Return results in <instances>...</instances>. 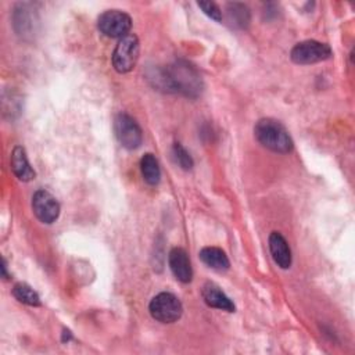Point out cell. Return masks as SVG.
Masks as SVG:
<instances>
[{
    "mask_svg": "<svg viewBox=\"0 0 355 355\" xmlns=\"http://www.w3.org/2000/svg\"><path fill=\"white\" fill-rule=\"evenodd\" d=\"M148 79L158 90L168 93H181L196 99L203 92L200 73L188 61L178 60L166 68H155L148 74Z\"/></svg>",
    "mask_w": 355,
    "mask_h": 355,
    "instance_id": "6da1fadb",
    "label": "cell"
},
{
    "mask_svg": "<svg viewBox=\"0 0 355 355\" xmlns=\"http://www.w3.org/2000/svg\"><path fill=\"white\" fill-rule=\"evenodd\" d=\"M257 140L267 148L275 153H290L293 150V140L286 128L276 119L262 118L254 128Z\"/></svg>",
    "mask_w": 355,
    "mask_h": 355,
    "instance_id": "7a4b0ae2",
    "label": "cell"
},
{
    "mask_svg": "<svg viewBox=\"0 0 355 355\" xmlns=\"http://www.w3.org/2000/svg\"><path fill=\"white\" fill-rule=\"evenodd\" d=\"M150 315L161 323H173L182 316L184 307L176 296L172 293L157 294L148 305Z\"/></svg>",
    "mask_w": 355,
    "mask_h": 355,
    "instance_id": "3957f363",
    "label": "cell"
},
{
    "mask_svg": "<svg viewBox=\"0 0 355 355\" xmlns=\"http://www.w3.org/2000/svg\"><path fill=\"white\" fill-rule=\"evenodd\" d=\"M139 59V39L136 35H126L119 39L113 53V66L117 73L126 74L133 70Z\"/></svg>",
    "mask_w": 355,
    "mask_h": 355,
    "instance_id": "277c9868",
    "label": "cell"
},
{
    "mask_svg": "<svg viewBox=\"0 0 355 355\" xmlns=\"http://www.w3.org/2000/svg\"><path fill=\"white\" fill-rule=\"evenodd\" d=\"M114 131L118 142L128 150L140 147L143 142V133L137 122L128 114L121 113L114 119Z\"/></svg>",
    "mask_w": 355,
    "mask_h": 355,
    "instance_id": "5b68a950",
    "label": "cell"
},
{
    "mask_svg": "<svg viewBox=\"0 0 355 355\" xmlns=\"http://www.w3.org/2000/svg\"><path fill=\"white\" fill-rule=\"evenodd\" d=\"M290 57L296 64H301V66L315 64L330 59L332 49L327 45L316 41H304L301 44H297L293 48Z\"/></svg>",
    "mask_w": 355,
    "mask_h": 355,
    "instance_id": "8992f818",
    "label": "cell"
},
{
    "mask_svg": "<svg viewBox=\"0 0 355 355\" xmlns=\"http://www.w3.org/2000/svg\"><path fill=\"white\" fill-rule=\"evenodd\" d=\"M97 27L102 34L108 38H124L129 35L132 27L131 17L121 10H107L104 12L99 20Z\"/></svg>",
    "mask_w": 355,
    "mask_h": 355,
    "instance_id": "52a82bcc",
    "label": "cell"
},
{
    "mask_svg": "<svg viewBox=\"0 0 355 355\" xmlns=\"http://www.w3.org/2000/svg\"><path fill=\"white\" fill-rule=\"evenodd\" d=\"M32 210L44 224H53L60 215L59 202L46 191H38L32 198Z\"/></svg>",
    "mask_w": 355,
    "mask_h": 355,
    "instance_id": "ba28073f",
    "label": "cell"
},
{
    "mask_svg": "<svg viewBox=\"0 0 355 355\" xmlns=\"http://www.w3.org/2000/svg\"><path fill=\"white\" fill-rule=\"evenodd\" d=\"M168 261H169V268L178 280L182 283L192 282L193 269H192L189 256L184 249H181V247L172 249L169 253Z\"/></svg>",
    "mask_w": 355,
    "mask_h": 355,
    "instance_id": "9c48e42d",
    "label": "cell"
},
{
    "mask_svg": "<svg viewBox=\"0 0 355 355\" xmlns=\"http://www.w3.org/2000/svg\"><path fill=\"white\" fill-rule=\"evenodd\" d=\"M269 250L274 261L282 269H289L291 265V251L286 239L279 232H272L269 236Z\"/></svg>",
    "mask_w": 355,
    "mask_h": 355,
    "instance_id": "30bf717a",
    "label": "cell"
},
{
    "mask_svg": "<svg viewBox=\"0 0 355 355\" xmlns=\"http://www.w3.org/2000/svg\"><path fill=\"white\" fill-rule=\"evenodd\" d=\"M10 162H12V169H13L15 175L19 178L20 181L30 182V181L35 180L37 173L32 169V166L27 158V153H26L24 147H21V146L15 147Z\"/></svg>",
    "mask_w": 355,
    "mask_h": 355,
    "instance_id": "8fae6325",
    "label": "cell"
},
{
    "mask_svg": "<svg viewBox=\"0 0 355 355\" xmlns=\"http://www.w3.org/2000/svg\"><path fill=\"white\" fill-rule=\"evenodd\" d=\"M203 298L209 307L222 309L227 312H235V304L232 303V300L214 283L204 285Z\"/></svg>",
    "mask_w": 355,
    "mask_h": 355,
    "instance_id": "7c38bea8",
    "label": "cell"
},
{
    "mask_svg": "<svg viewBox=\"0 0 355 355\" xmlns=\"http://www.w3.org/2000/svg\"><path fill=\"white\" fill-rule=\"evenodd\" d=\"M200 258L207 267H210L215 271H220V272H225L231 267V262H229L225 251H222L218 247H204L200 251Z\"/></svg>",
    "mask_w": 355,
    "mask_h": 355,
    "instance_id": "4fadbf2b",
    "label": "cell"
},
{
    "mask_svg": "<svg viewBox=\"0 0 355 355\" xmlns=\"http://www.w3.org/2000/svg\"><path fill=\"white\" fill-rule=\"evenodd\" d=\"M140 169H142V175L144 178V181L151 185V186H155L160 184L161 181V169H160V165H158V161L157 158L147 153L142 157L140 160Z\"/></svg>",
    "mask_w": 355,
    "mask_h": 355,
    "instance_id": "5bb4252c",
    "label": "cell"
},
{
    "mask_svg": "<svg viewBox=\"0 0 355 355\" xmlns=\"http://www.w3.org/2000/svg\"><path fill=\"white\" fill-rule=\"evenodd\" d=\"M228 20L236 28H246L250 23V12L243 3H229L227 8Z\"/></svg>",
    "mask_w": 355,
    "mask_h": 355,
    "instance_id": "9a60e30c",
    "label": "cell"
},
{
    "mask_svg": "<svg viewBox=\"0 0 355 355\" xmlns=\"http://www.w3.org/2000/svg\"><path fill=\"white\" fill-rule=\"evenodd\" d=\"M13 296L23 304H27L31 307L41 305V297L38 296V293L26 283H17L13 289Z\"/></svg>",
    "mask_w": 355,
    "mask_h": 355,
    "instance_id": "2e32d148",
    "label": "cell"
},
{
    "mask_svg": "<svg viewBox=\"0 0 355 355\" xmlns=\"http://www.w3.org/2000/svg\"><path fill=\"white\" fill-rule=\"evenodd\" d=\"M172 155L175 162L185 171H191L195 165L192 155L186 151V148L181 143H175L172 147Z\"/></svg>",
    "mask_w": 355,
    "mask_h": 355,
    "instance_id": "e0dca14e",
    "label": "cell"
},
{
    "mask_svg": "<svg viewBox=\"0 0 355 355\" xmlns=\"http://www.w3.org/2000/svg\"><path fill=\"white\" fill-rule=\"evenodd\" d=\"M198 6L203 10V13L206 16H209L211 20L215 21H222V12L221 9L214 3V2H199Z\"/></svg>",
    "mask_w": 355,
    "mask_h": 355,
    "instance_id": "ac0fdd59",
    "label": "cell"
},
{
    "mask_svg": "<svg viewBox=\"0 0 355 355\" xmlns=\"http://www.w3.org/2000/svg\"><path fill=\"white\" fill-rule=\"evenodd\" d=\"M2 272H3V278L8 279V262L6 260L3 258V265H2Z\"/></svg>",
    "mask_w": 355,
    "mask_h": 355,
    "instance_id": "d6986e66",
    "label": "cell"
},
{
    "mask_svg": "<svg viewBox=\"0 0 355 355\" xmlns=\"http://www.w3.org/2000/svg\"><path fill=\"white\" fill-rule=\"evenodd\" d=\"M70 338H71V333H70L68 330H64V338H63V341L70 340Z\"/></svg>",
    "mask_w": 355,
    "mask_h": 355,
    "instance_id": "ffe728a7",
    "label": "cell"
}]
</instances>
